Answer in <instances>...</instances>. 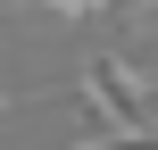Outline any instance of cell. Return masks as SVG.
I'll return each instance as SVG.
<instances>
[{"label":"cell","instance_id":"6da1fadb","mask_svg":"<svg viewBox=\"0 0 158 150\" xmlns=\"http://www.w3.org/2000/svg\"><path fill=\"white\" fill-rule=\"evenodd\" d=\"M83 109L100 117V134H133V142H158V92L142 84V67H133V58H117V50L83 58Z\"/></svg>","mask_w":158,"mask_h":150},{"label":"cell","instance_id":"3957f363","mask_svg":"<svg viewBox=\"0 0 158 150\" xmlns=\"http://www.w3.org/2000/svg\"><path fill=\"white\" fill-rule=\"evenodd\" d=\"M0 109H8V100H0Z\"/></svg>","mask_w":158,"mask_h":150},{"label":"cell","instance_id":"7a4b0ae2","mask_svg":"<svg viewBox=\"0 0 158 150\" xmlns=\"http://www.w3.org/2000/svg\"><path fill=\"white\" fill-rule=\"evenodd\" d=\"M75 150H158V142H133V134H92V142H75Z\"/></svg>","mask_w":158,"mask_h":150}]
</instances>
